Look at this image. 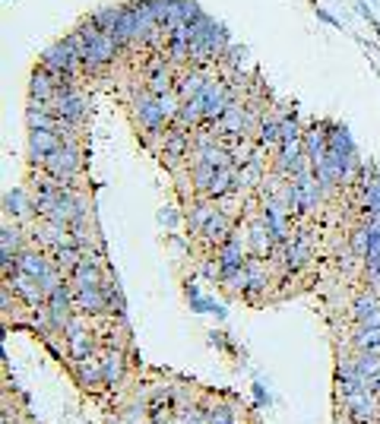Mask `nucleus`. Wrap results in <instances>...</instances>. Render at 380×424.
Instances as JSON below:
<instances>
[{"instance_id":"2eb2a0df","label":"nucleus","mask_w":380,"mask_h":424,"mask_svg":"<svg viewBox=\"0 0 380 424\" xmlns=\"http://www.w3.org/2000/svg\"><path fill=\"white\" fill-rule=\"evenodd\" d=\"M216 216V209L213 206H206V203H200V206H194V212H190V225H194V228H206L209 225V218Z\"/></svg>"},{"instance_id":"f3484780","label":"nucleus","mask_w":380,"mask_h":424,"mask_svg":"<svg viewBox=\"0 0 380 424\" xmlns=\"http://www.w3.org/2000/svg\"><path fill=\"white\" fill-rule=\"evenodd\" d=\"M352 250H355L358 257H368V228H362V231L352 235Z\"/></svg>"},{"instance_id":"39448f33","label":"nucleus","mask_w":380,"mask_h":424,"mask_svg":"<svg viewBox=\"0 0 380 424\" xmlns=\"http://www.w3.org/2000/svg\"><path fill=\"white\" fill-rule=\"evenodd\" d=\"M73 295H77L79 311H86V313H99V311H105V307H108L105 289H101V285H77Z\"/></svg>"},{"instance_id":"20e7f679","label":"nucleus","mask_w":380,"mask_h":424,"mask_svg":"<svg viewBox=\"0 0 380 424\" xmlns=\"http://www.w3.org/2000/svg\"><path fill=\"white\" fill-rule=\"evenodd\" d=\"M64 146L60 143V133H54V130H32L29 133V152L35 162H45L51 152H57V149Z\"/></svg>"},{"instance_id":"dca6fc26","label":"nucleus","mask_w":380,"mask_h":424,"mask_svg":"<svg viewBox=\"0 0 380 424\" xmlns=\"http://www.w3.org/2000/svg\"><path fill=\"white\" fill-rule=\"evenodd\" d=\"M279 140H282V143H295V140H301V130H298V124H295V118H285V114H282Z\"/></svg>"},{"instance_id":"423d86ee","label":"nucleus","mask_w":380,"mask_h":424,"mask_svg":"<svg viewBox=\"0 0 380 424\" xmlns=\"http://www.w3.org/2000/svg\"><path fill=\"white\" fill-rule=\"evenodd\" d=\"M206 83H209L206 73H203V70H194V67H190L187 73H181V77H178V86H174V92L181 95V101H190V99H196V95H203Z\"/></svg>"},{"instance_id":"f03ea898","label":"nucleus","mask_w":380,"mask_h":424,"mask_svg":"<svg viewBox=\"0 0 380 424\" xmlns=\"http://www.w3.org/2000/svg\"><path fill=\"white\" fill-rule=\"evenodd\" d=\"M42 168L48 171V177H54V181L67 184L73 181V177L79 174V168H83V162H79V152L73 146H60L57 152H51L48 159L42 162Z\"/></svg>"},{"instance_id":"7ed1b4c3","label":"nucleus","mask_w":380,"mask_h":424,"mask_svg":"<svg viewBox=\"0 0 380 424\" xmlns=\"http://www.w3.org/2000/svg\"><path fill=\"white\" fill-rule=\"evenodd\" d=\"M133 118H137V124L142 130H152V133H159L168 124L165 111L159 105V95H152V92H137V99H133Z\"/></svg>"},{"instance_id":"f8f14e48","label":"nucleus","mask_w":380,"mask_h":424,"mask_svg":"<svg viewBox=\"0 0 380 424\" xmlns=\"http://www.w3.org/2000/svg\"><path fill=\"white\" fill-rule=\"evenodd\" d=\"M279 127H282V114H279V118H267V121H263V124H260V143H263V146H276V143L282 146Z\"/></svg>"},{"instance_id":"0eeeda50","label":"nucleus","mask_w":380,"mask_h":424,"mask_svg":"<svg viewBox=\"0 0 380 424\" xmlns=\"http://www.w3.org/2000/svg\"><path fill=\"white\" fill-rule=\"evenodd\" d=\"M29 95H32V101H42V105H51V101H54V95H57V83H54V79H51V73H48V70H42V67H38V70L32 73Z\"/></svg>"},{"instance_id":"1a4fd4ad","label":"nucleus","mask_w":380,"mask_h":424,"mask_svg":"<svg viewBox=\"0 0 380 424\" xmlns=\"http://www.w3.org/2000/svg\"><path fill=\"white\" fill-rule=\"evenodd\" d=\"M121 16H124V6H101L99 13H92V26L101 32H108V35H114V29H118Z\"/></svg>"},{"instance_id":"6e6552de","label":"nucleus","mask_w":380,"mask_h":424,"mask_svg":"<svg viewBox=\"0 0 380 424\" xmlns=\"http://www.w3.org/2000/svg\"><path fill=\"white\" fill-rule=\"evenodd\" d=\"M16 269L42 282V279L54 269V266H48V260H45L42 254H19V260H16Z\"/></svg>"},{"instance_id":"9b49d317","label":"nucleus","mask_w":380,"mask_h":424,"mask_svg":"<svg viewBox=\"0 0 380 424\" xmlns=\"http://www.w3.org/2000/svg\"><path fill=\"white\" fill-rule=\"evenodd\" d=\"M73 282L77 285H101V272H99V263L89 257H83L73 269Z\"/></svg>"},{"instance_id":"4468645a","label":"nucleus","mask_w":380,"mask_h":424,"mask_svg":"<svg viewBox=\"0 0 380 424\" xmlns=\"http://www.w3.org/2000/svg\"><path fill=\"white\" fill-rule=\"evenodd\" d=\"M89 348H92V345H89V336L70 323V352L77 355V358H86V352H89Z\"/></svg>"},{"instance_id":"aec40b11","label":"nucleus","mask_w":380,"mask_h":424,"mask_svg":"<svg viewBox=\"0 0 380 424\" xmlns=\"http://www.w3.org/2000/svg\"><path fill=\"white\" fill-rule=\"evenodd\" d=\"M121 374V358L118 355H108L105 358V380H114Z\"/></svg>"},{"instance_id":"6ab92c4d","label":"nucleus","mask_w":380,"mask_h":424,"mask_svg":"<svg viewBox=\"0 0 380 424\" xmlns=\"http://www.w3.org/2000/svg\"><path fill=\"white\" fill-rule=\"evenodd\" d=\"M6 206H10L13 212H16V216H26V196H23V190H16V194H10L6 196Z\"/></svg>"},{"instance_id":"ddd939ff","label":"nucleus","mask_w":380,"mask_h":424,"mask_svg":"<svg viewBox=\"0 0 380 424\" xmlns=\"http://www.w3.org/2000/svg\"><path fill=\"white\" fill-rule=\"evenodd\" d=\"M190 146V136L181 133V130H172V133H165V152L168 155H184Z\"/></svg>"},{"instance_id":"a211bd4d","label":"nucleus","mask_w":380,"mask_h":424,"mask_svg":"<svg viewBox=\"0 0 380 424\" xmlns=\"http://www.w3.org/2000/svg\"><path fill=\"white\" fill-rule=\"evenodd\" d=\"M358 345H362V348H371V352H374V348H380V326H371L368 333H362Z\"/></svg>"},{"instance_id":"9d476101","label":"nucleus","mask_w":380,"mask_h":424,"mask_svg":"<svg viewBox=\"0 0 380 424\" xmlns=\"http://www.w3.org/2000/svg\"><path fill=\"white\" fill-rule=\"evenodd\" d=\"M203 235H206L209 241H219V244H222V241H228V235H232V218H228L225 212L216 209V216L209 218V225L203 228Z\"/></svg>"},{"instance_id":"f257e3e1","label":"nucleus","mask_w":380,"mask_h":424,"mask_svg":"<svg viewBox=\"0 0 380 424\" xmlns=\"http://www.w3.org/2000/svg\"><path fill=\"white\" fill-rule=\"evenodd\" d=\"M51 108H54V114H57L60 121H67V124L77 127V124H83L86 111H89V101H86L83 89H79L77 83H70V86L57 89V95H54Z\"/></svg>"}]
</instances>
